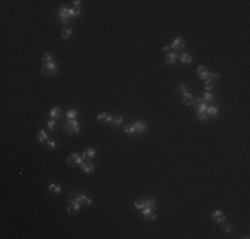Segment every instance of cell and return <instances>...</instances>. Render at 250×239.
<instances>
[{"mask_svg": "<svg viewBox=\"0 0 250 239\" xmlns=\"http://www.w3.org/2000/svg\"><path fill=\"white\" fill-rule=\"evenodd\" d=\"M62 130L69 135L77 134L80 132V122L77 120H67L62 122Z\"/></svg>", "mask_w": 250, "mask_h": 239, "instance_id": "obj_1", "label": "cell"}, {"mask_svg": "<svg viewBox=\"0 0 250 239\" xmlns=\"http://www.w3.org/2000/svg\"><path fill=\"white\" fill-rule=\"evenodd\" d=\"M40 71H41V73L44 76L47 77H51V76H55L57 75V64L55 61H51V62H44V64L41 65V68H40Z\"/></svg>", "mask_w": 250, "mask_h": 239, "instance_id": "obj_2", "label": "cell"}, {"mask_svg": "<svg viewBox=\"0 0 250 239\" xmlns=\"http://www.w3.org/2000/svg\"><path fill=\"white\" fill-rule=\"evenodd\" d=\"M84 162L83 157L79 156V154L73 153L71 156L67 157V165L68 166H72V167H76V166H81V163Z\"/></svg>", "mask_w": 250, "mask_h": 239, "instance_id": "obj_3", "label": "cell"}, {"mask_svg": "<svg viewBox=\"0 0 250 239\" xmlns=\"http://www.w3.org/2000/svg\"><path fill=\"white\" fill-rule=\"evenodd\" d=\"M68 197L75 198V199H76L77 202H80L81 205H85V206H91V205H92V201L85 195V194L77 193V191H72V193H69V195H68Z\"/></svg>", "mask_w": 250, "mask_h": 239, "instance_id": "obj_4", "label": "cell"}, {"mask_svg": "<svg viewBox=\"0 0 250 239\" xmlns=\"http://www.w3.org/2000/svg\"><path fill=\"white\" fill-rule=\"evenodd\" d=\"M68 202H69V206H68V213L69 214L73 215V214H76V213H79L80 207H81V203L77 202L75 198H72V197H68Z\"/></svg>", "mask_w": 250, "mask_h": 239, "instance_id": "obj_5", "label": "cell"}, {"mask_svg": "<svg viewBox=\"0 0 250 239\" xmlns=\"http://www.w3.org/2000/svg\"><path fill=\"white\" fill-rule=\"evenodd\" d=\"M141 214H142V216H144V219H146V220H154L156 219V207H144L141 210Z\"/></svg>", "mask_w": 250, "mask_h": 239, "instance_id": "obj_6", "label": "cell"}, {"mask_svg": "<svg viewBox=\"0 0 250 239\" xmlns=\"http://www.w3.org/2000/svg\"><path fill=\"white\" fill-rule=\"evenodd\" d=\"M172 48H173L176 52H181L184 48H185V41H184V39L181 37V36H178V37L174 39V41L170 44V49Z\"/></svg>", "mask_w": 250, "mask_h": 239, "instance_id": "obj_7", "label": "cell"}, {"mask_svg": "<svg viewBox=\"0 0 250 239\" xmlns=\"http://www.w3.org/2000/svg\"><path fill=\"white\" fill-rule=\"evenodd\" d=\"M59 16H60V19H61V23L67 27L68 23H69V15H68L67 7H60V8H59Z\"/></svg>", "mask_w": 250, "mask_h": 239, "instance_id": "obj_8", "label": "cell"}, {"mask_svg": "<svg viewBox=\"0 0 250 239\" xmlns=\"http://www.w3.org/2000/svg\"><path fill=\"white\" fill-rule=\"evenodd\" d=\"M213 220H214L216 223H218V225H222V223H225V215H223V211L222 210H216L213 211Z\"/></svg>", "mask_w": 250, "mask_h": 239, "instance_id": "obj_9", "label": "cell"}, {"mask_svg": "<svg viewBox=\"0 0 250 239\" xmlns=\"http://www.w3.org/2000/svg\"><path fill=\"white\" fill-rule=\"evenodd\" d=\"M209 72L206 68L204 67V65H200V67L197 68V76L200 77V80H208V77H209Z\"/></svg>", "mask_w": 250, "mask_h": 239, "instance_id": "obj_10", "label": "cell"}, {"mask_svg": "<svg viewBox=\"0 0 250 239\" xmlns=\"http://www.w3.org/2000/svg\"><path fill=\"white\" fill-rule=\"evenodd\" d=\"M95 156H96V149H95V148H88L85 152H83V154H81V157H83L84 161H85V160L91 161Z\"/></svg>", "mask_w": 250, "mask_h": 239, "instance_id": "obj_11", "label": "cell"}, {"mask_svg": "<svg viewBox=\"0 0 250 239\" xmlns=\"http://www.w3.org/2000/svg\"><path fill=\"white\" fill-rule=\"evenodd\" d=\"M177 58H178V52H168L166 54V57H165V61L168 62L169 65H173L176 61H177Z\"/></svg>", "mask_w": 250, "mask_h": 239, "instance_id": "obj_12", "label": "cell"}, {"mask_svg": "<svg viewBox=\"0 0 250 239\" xmlns=\"http://www.w3.org/2000/svg\"><path fill=\"white\" fill-rule=\"evenodd\" d=\"M98 122H106V124H112V120L113 117L111 114H108V113H100V114L97 116L96 118Z\"/></svg>", "mask_w": 250, "mask_h": 239, "instance_id": "obj_13", "label": "cell"}, {"mask_svg": "<svg viewBox=\"0 0 250 239\" xmlns=\"http://www.w3.org/2000/svg\"><path fill=\"white\" fill-rule=\"evenodd\" d=\"M81 169L85 173H93L95 171V165H93V162H91V161H88V160H85L84 162L81 163Z\"/></svg>", "mask_w": 250, "mask_h": 239, "instance_id": "obj_14", "label": "cell"}, {"mask_svg": "<svg viewBox=\"0 0 250 239\" xmlns=\"http://www.w3.org/2000/svg\"><path fill=\"white\" fill-rule=\"evenodd\" d=\"M62 116V110L60 108H53V109H51V112H49V117L51 118H53V120H57V118H60V117Z\"/></svg>", "mask_w": 250, "mask_h": 239, "instance_id": "obj_15", "label": "cell"}, {"mask_svg": "<svg viewBox=\"0 0 250 239\" xmlns=\"http://www.w3.org/2000/svg\"><path fill=\"white\" fill-rule=\"evenodd\" d=\"M133 128L136 129V133H144L146 130V125L142 121H137V122L133 124Z\"/></svg>", "mask_w": 250, "mask_h": 239, "instance_id": "obj_16", "label": "cell"}, {"mask_svg": "<svg viewBox=\"0 0 250 239\" xmlns=\"http://www.w3.org/2000/svg\"><path fill=\"white\" fill-rule=\"evenodd\" d=\"M218 112H220V109H218V106L217 105H210V106H208L206 108V114L210 116V117H216L217 114H218Z\"/></svg>", "mask_w": 250, "mask_h": 239, "instance_id": "obj_17", "label": "cell"}, {"mask_svg": "<svg viewBox=\"0 0 250 239\" xmlns=\"http://www.w3.org/2000/svg\"><path fill=\"white\" fill-rule=\"evenodd\" d=\"M80 12H81V9H80V7H72V8L68 9V15H69V19H73V17H77L80 15Z\"/></svg>", "mask_w": 250, "mask_h": 239, "instance_id": "obj_18", "label": "cell"}, {"mask_svg": "<svg viewBox=\"0 0 250 239\" xmlns=\"http://www.w3.org/2000/svg\"><path fill=\"white\" fill-rule=\"evenodd\" d=\"M72 35H73V31H72L71 28H68V27H64V28H62V31H61V37H62V39L68 40V39L72 37Z\"/></svg>", "mask_w": 250, "mask_h": 239, "instance_id": "obj_19", "label": "cell"}, {"mask_svg": "<svg viewBox=\"0 0 250 239\" xmlns=\"http://www.w3.org/2000/svg\"><path fill=\"white\" fill-rule=\"evenodd\" d=\"M180 60H181L182 64H190L193 60V56L190 53H182L181 56H180Z\"/></svg>", "mask_w": 250, "mask_h": 239, "instance_id": "obj_20", "label": "cell"}, {"mask_svg": "<svg viewBox=\"0 0 250 239\" xmlns=\"http://www.w3.org/2000/svg\"><path fill=\"white\" fill-rule=\"evenodd\" d=\"M134 207L137 209V210H142L144 207H146V202L144 198H138V199L134 201Z\"/></svg>", "mask_w": 250, "mask_h": 239, "instance_id": "obj_21", "label": "cell"}, {"mask_svg": "<svg viewBox=\"0 0 250 239\" xmlns=\"http://www.w3.org/2000/svg\"><path fill=\"white\" fill-rule=\"evenodd\" d=\"M38 141H39L40 143L48 141V135H47V133H45L44 130H39V132H38Z\"/></svg>", "mask_w": 250, "mask_h": 239, "instance_id": "obj_22", "label": "cell"}, {"mask_svg": "<svg viewBox=\"0 0 250 239\" xmlns=\"http://www.w3.org/2000/svg\"><path fill=\"white\" fill-rule=\"evenodd\" d=\"M202 97H204L205 102H213V101H214V96H213L210 92H206V90H205L204 94H202Z\"/></svg>", "mask_w": 250, "mask_h": 239, "instance_id": "obj_23", "label": "cell"}, {"mask_svg": "<svg viewBox=\"0 0 250 239\" xmlns=\"http://www.w3.org/2000/svg\"><path fill=\"white\" fill-rule=\"evenodd\" d=\"M204 88L206 89V92H210L213 88H214V83L210 79H208V80H205V83H204Z\"/></svg>", "mask_w": 250, "mask_h": 239, "instance_id": "obj_24", "label": "cell"}, {"mask_svg": "<svg viewBox=\"0 0 250 239\" xmlns=\"http://www.w3.org/2000/svg\"><path fill=\"white\" fill-rule=\"evenodd\" d=\"M49 190L52 191V193H55V194H59L61 191V187L59 185H56V183H49Z\"/></svg>", "mask_w": 250, "mask_h": 239, "instance_id": "obj_25", "label": "cell"}, {"mask_svg": "<svg viewBox=\"0 0 250 239\" xmlns=\"http://www.w3.org/2000/svg\"><path fill=\"white\" fill-rule=\"evenodd\" d=\"M67 117H68V120H76V117H77V110L69 109L68 112H67Z\"/></svg>", "mask_w": 250, "mask_h": 239, "instance_id": "obj_26", "label": "cell"}, {"mask_svg": "<svg viewBox=\"0 0 250 239\" xmlns=\"http://www.w3.org/2000/svg\"><path fill=\"white\" fill-rule=\"evenodd\" d=\"M208 114H206V112H197V120L198 121H202V122H204V121H206L208 120Z\"/></svg>", "mask_w": 250, "mask_h": 239, "instance_id": "obj_27", "label": "cell"}, {"mask_svg": "<svg viewBox=\"0 0 250 239\" xmlns=\"http://www.w3.org/2000/svg\"><path fill=\"white\" fill-rule=\"evenodd\" d=\"M124 133L125 134H136V129L133 128V125H128L124 128Z\"/></svg>", "mask_w": 250, "mask_h": 239, "instance_id": "obj_28", "label": "cell"}, {"mask_svg": "<svg viewBox=\"0 0 250 239\" xmlns=\"http://www.w3.org/2000/svg\"><path fill=\"white\" fill-rule=\"evenodd\" d=\"M41 60L44 61V62H51V61H53V57H52V54L51 53H48V52H45L41 56Z\"/></svg>", "mask_w": 250, "mask_h": 239, "instance_id": "obj_29", "label": "cell"}, {"mask_svg": "<svg viewBox=\"0 0 250 239\" xmlns=\"http://www.w3.org/2000/svg\"><path fill=\"white\" fill-rule=\"evenodd\" d=\"M145 202H146V206H148V207H156V205H157V202L154 198H146Z\"/></svg>", "mask_w": 250, "mask_h": 239, "instance_id": "obj_30", "label": "cell"}, {"mask_svg": "<svg viewBox=\"0 0 250 239\" xmlns=\"http://www.w3.org/2000/svg\"><path fill=\"white\" fill-rule=\"evenodd\" d=\"M123 122H124V118H123L121 116H119V117H116V118L112 120V124L115 125V126H120V125L123 124Z\"/></svg>", "mask_w": 250, "mask_h": 239, "instance_id": "obj_31", "label": "cell"}, {"mask_svg": "<svg viewBox=\"0 0 250 239\" xmlns=\"http://www.w3.org/2000/svg\"><path fill=\"white\" fill-rule=\"evenodd\" d=\"M55 126H56V120H53V118H51L48 122H47V128H48L49 130H53L55 129Z\"/></svg>", "mask_w": 250, "mask_h": 239, "instance_id": "obj_32", "label": "cell"}, {"mask_svg": "<svg viewBox=\"0 0 250 239\" xmlns=\"http://www.w3.org/2000/svg\"><path fill=\"white\" fill-rule=\"evenodd\" d=\"M206 108H208V102H205V101H202L200 106H198V109H197V112H206Z\"/></svg>", "mask_w": 250, "mask_h": 239, "instance_id": "obj_33", "label": "cell"}, {"mask_svg": "<svg viewBox=\"0 0 250 239\" xmlns=\"http://www.w3.org/2000/svg\"><path fill=\"white\" fill-rule=\"evenodd\" d=\"M47 145H48V148L49 149H56V141L55 139H52V138H48V141H47Z\"/></svg>", "mask_w": 250, "mask_h": 239, "instance_id": "obj_34", "label": "cell"}, {"mask_svg": "<svg viewBox=\"0 0 250 239\" xmlns=\"http://www.w3.org/2000/svg\"><path fill=\"white\" fill-rule=\"evenodd\" d=\"M222 225H223V223H222ZM222 230H223V233H231V231H233V226H231V225H223Z\"/></svg>", "mask_w": 250, "mask_h": 239, "instance_id": "obj_35", "label": "cell"}, {"mask_svg": "<svg viewBox=\"0 0 250 239\" xmlns=\"http://www.w3.org/2000/svg\"><path fill=\"white\" fill-rule=\"evenodd\" d=\"M209 77L213 79V80H217V79H220V77H221V75H220V73H217V72H210V73H209Z\"/></svg>", "mask_w": 250, "mask_h": 239, "instance_id": "obj_36", "label": "cell"}, {"mask_svg": "<svg viewBox=\"0 0 250 239\" xmlns=\"http://www.w3.org/2000/svg\"><path fill=\"white\" fill-rule=\"evenodd\" d=\"M201 102H202L201 98H197V100L193 101V106H194V109H196V112H197V109H198V106H200Z\"/></svg>", "mask_w": 250, "mask_h": 239, "instance_id": "obj_37", "label": "cell"}, {"mask_svg": "<svg viewBox=\"0 0 250 239\" xmlns=\"http://www.w3.org/2000/svg\"><path fill=\"white\" fill-rule=\"evenodd\" d=\"M73 3H75V5H76V7H80V4H81V2H80V0H75Z\"/></svg>", "mask_w": 250, "mask_h": 239, "instance_id": "obj_38", "label": "cell"}, {"mask_svg": "<svg viewBox=\"0 0 250 239\" xmlns=\"http://www.w3.org/2000/svg\"><path fill=\"white\" fill-rule=\"evenodd\" d=\"M170 49V44H166V45L164 47V51H169Z\"/></svg>", "mask_w": 250, "mask_h": 239, "instance_id": "obj_39", "label": "cell"}]
</instances>
